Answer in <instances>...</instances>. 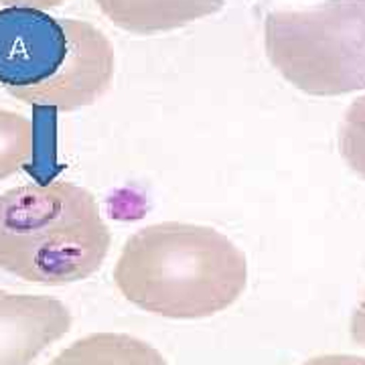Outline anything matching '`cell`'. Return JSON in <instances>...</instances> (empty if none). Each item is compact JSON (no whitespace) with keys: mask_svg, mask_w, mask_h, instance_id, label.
Returning a JSON list of instances; mask_svg holds the SVG:
<instances>
[{"mask_svg":"<svg viewBox=\"0 0 365 365\" xmlns=\"http://www.w3.org/2000/svg\"><path fill=\"white\" fill-rule=\"evenodd\" d=\"M122 297L167 319H205L232 307L248 282L242 250L191 223H157L132 235L114 270Z\"/></svg>","mask_w":365,"mask_h":365,"instance_id":"6da1fadb","label":"cell"},{"mask_svg":"<svg viewBox=\"0 0 365 365\" xmlns=\"http://www.w3.org/2000/svg\"><path fill=\"white\" fill-rule=\"evenodd\" d=\"M108 250L110 232L98 201L78 185H23L0 195L2 270L61 287L98 272Z\"/></svg>","mask_w":365,"mask_h":365,"instance_id":"7a4b0ae2","label":"cell"},{"mask_svg":"<svg viewBox=\"0 0 365 365\" xmlns=\"http://www.w3.org/2000/svg\"><path fill=\"white\" fill-rule=\"evenodd\" d=\"M264 45L274 69L309 96L365 90V0L270 13Z\"/></svg>","mask_w":365,"mask_h":365,"instance_id":"3957f363","label":"cell"},{"mask_svg":"<svg viewBox=\"0 0 365 365\" xmlns=\"http://www.w3.org/2000/svg\"><path fill=\"white\" fill-rule=\"evenodd\" d=\"M76 23L37 9H0V86L25 102L57 81L73 53Z\"/></svg>","mask_w":365,"mask_h":365,"instance_id":"277c9868","label":"cell"},{"mask_svg":"<svg viewBox=\"0 0 365 365\" xmlns=\"http://www.w3.org/2000/svg\"><path fill=\"white\" fill-rule=\"evenodd\" d=\"M71 327L61 300L0 290V365H31Z\"/></svg>","mask_w":365,"mask_h":365,"instance_id":"5b68a950","label":"cell"},{"mask_svg":"<svg viewBox=\"0 0 365 365\" xmlns=\"http://www.w3.org/2000/svg\"><path fill=\"white\" fill-rule=\"evenodd\" d=\"M114 78V47L100 29L76 23V45L63 73L49 88L29 96L25 104L73 112L93 104Z\"/></svg>","mask_w":365,"mask_h":365,"instance_id":"8992f818","label":"cell"},{"mask_svg":"<svg viewBox=\"0 0 365 365\" xmlns=\"http://www.w3.org/2000/svg\"><path fill=\"white\" fill-rule=\"evenodd\" d=\"M118 29L136 35L167 33L222 11L225 0H96Z\"/></svg>","mask_w":365,"mask_h":365,"instance_id":"52a82bcc","label":"cell"},{"mask_svg":"<svg viewBox=\"0 0 365 365\" xmlns=\"http://www.w3.org/2000/svg\"><path fill=\"white\" fill-rule=\"evenodd\" d=\"M49 365H169L146 341L126 333H93L71 343Z\"/></svg>","mask_w":365,"mask_h":365,"instance_id":"ba28073f","label":"cell"},{"mask_svg":"<svg viewBox=\"0 0 365 365\" xmlns=\"http://www.w3.org/2000/svg\"><path fill=\"white\" fill-rule=\"evenodd\" d=\"M35 128L25 116L0 110V179L14 175L33 158Z\"/></svg>","mask_w":365,"mask_h":365,"instance_id":"9c48e42d","label":"cell"},{"mask_svg":"<svg viewBox=\"0 0 365 365\" xmlns=\"http://www.w3.org/2000/svg\"><path fill=\"white\" fill-rule=\"evenodd\" d=\"M341 155L365 179V96L357 98L341 124Z\"/></svg>","mask_w":365,"mask_h":365,"instance_id":"30bf717a","label":"cell"},{"mask_svg":"<svg viewBox=\"0 0 365 365\" xmlns=\"http://www.w3.org/2000/svg\"><path fill=\"white\" fill-rule=\"evenodd\" d=\"M302 365H365V357L357 355H321Z\"/></svg>","mask_w":365,"mask_h":365,"instance_id":"8fae6325","label":"cell"},{"mask_svg":"<svg viewBox=\"0 0 365 365\" xmlns=\"http://www.w3.org/2000/svg\"><path fill=\"white\" fill-rule=\"evenodd\" d=\"M351 337L357 345L365 347V294L351 317Z\"/></svg>","mask_w":365,"mask_h":365,"instance_id":"7c38bea8","label":"cell"},{"mask_svg":"<svg viewBox=\"0 0 365 365\" xmlns=\"http://www.w3.org/2000/svg\"><path fill=\"white\" fill-rule=\"evenodd\" d=\"M2 4H13V6H23V9H53V6H59L63 4L66 0H0Z\"/></svg>","mask_w":365,"mask_h":365,"instance_id":"4fadbf2b","label":"cell"}]
</instances>
